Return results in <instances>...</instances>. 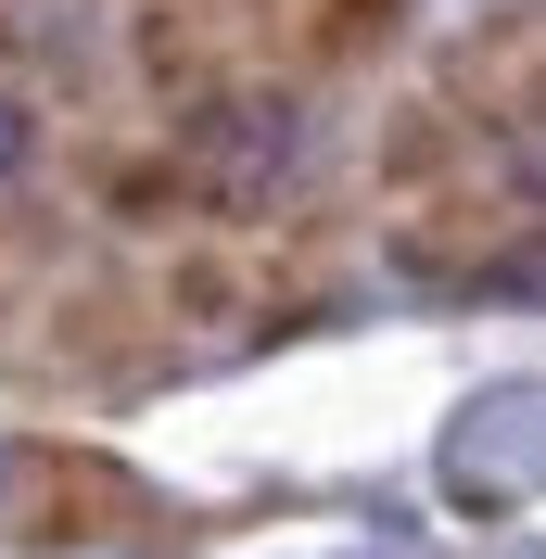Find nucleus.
<instances>
[{
    "instance_id": "obj_3",
    "label": "nucleus",
    "mask_w": 546,
    "mask_h": 559,
    "mask_svg": "<svg viewBox=\"0 0 546 559\" xmlns=\"http://www.w3.org/2000/svg\"><path fill=\"white\" fill-rule=\"evenodd\" d=\"M471 153H483V128L444 103V90H432V103H394L369 128V191H381V204H432V191L471 178Z\"/></svg>"
},
{
    "instance_id": "obj_4",
    "label": "nucleus",
    "mask_w": 546,
    "mask_h": 559,
    "mask_svg": "<svg viewBox=\"0 0 546 559\" xmlns=\"http://www.w3.org/2000/svg\"><path fill=\"white\" fill-rule=\"evenodd\" d=\"M268 51H293L306 76L394 64V51H407V0H306V13H293V38H268Z\"/></svg>"
},
{
    "instance_id": "obj_6",
    "label": "nucleus",
    "mask_w": 546,
    "mask_h": 559,
    "mask_svg": "<svg viewBox=\"0 0 546 559\" xmlns=\"http://www.w3.org/2000/svg\"><path fill=\"white\" fill-rule=\"evenodd\" d=\"M496 178H509L521 204H534V216H546V103H521V115H509V128H496Z\"/></svg>"
},
{
    "instance_id": "obj_5",
    "label": "nucleus",
    "mask_w": 546,
    "mask_h": 559,
    "mask_svg": "<svg viewBox=\"0 0 546 559\" xmlns=\"http://www.w3.org/2000/svg\"><path fill=\"white\" fill-rule=\"evenodd\" d=\"M153 306H166V331H241L254 318V267L229 242H178L153 267Z\"/></svg>"
},
{
    "instance_id": "obj_1",
    "label": "nucleus",
    "mask_w": 546,
    "mask_h": 559,
    "mask_svg": "<svg viewBox=\"0 0 546 559\" xmlns=\"http://www.w3.org/2000/svg\"><path fill=\"white\" fill-rule=\"evenodd\" d=\"M26 547H191V522L103 445H26Z\"/></svg>"
},
{
    "instance_id": "obj_2",
    "label": "nucleus",
    "mask_w": 546,
    "mask_h": 559,
    "mask_svg": "<svg viewBox=\"0 0 546 559\" xmlns=\"http://www.w3.org/2000/svg\"><path fill=\"white\" fill-rule=\"evenodd\" d=\"M140 331H166V306H153V280L115 267V254H90V280H64V293H51V356H64V369L140 382V369H153V344H140Z\"/></svg>"
},
{
    "instance_id": "obj_7",
    "label": "nucleus",
    "mask_w": 546,
    "mask_h": 559,
    "mask_svg": "<svg viewBox=\"0 0 546 559\" xmlns=\"http://www.w3.org/2000/svg\"><path fill=\"white\" fill-rule=\"evenodd\" d=\"M38 153H51V128H38V90L13 64H0V178H26Z\"/></svg>"
},
{
    "instance_id": "obj_8",
    "label": "nucleus",
    "mask_w": 546,
    "mask_h": 559,
    "mask_svg": "<svg viewBox=\"0 0 546 559\" xmlns=\"http://www.w3.org/2000/svg\"><path fill=\"white\" fill-rule=\"evenodd\" d=\"M216 13L241 26V51H268V38H293V13H306V0H216Z\"/></svg>"
}]
</instances>
